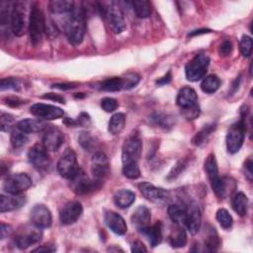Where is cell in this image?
<instances>
[{
  "label": "cell",
  "mask_w": 253,
  "mask_h": 253,
  "mask_svg": "<svg viewBox=\"0 0 253 253\" xmlns=\"http://www.w3.org/2000/svg\"><path fill=\"white\" fill-rule=\"evenodd\" d=\"M49 126L42 120L24 119L17 124V127L26 133H33L45 130Z\"/></svg>",
  "instance_id": "24"
},
{
  "label": "cell",
  "mask_w": 253,
  "mask_h": 253,
  "mask_svg": "<svg viewBox=\"0 0 253 253\" xmlns=\"http://www.w3.org/2000/svg\"><path fill=\"white\" fill-rule=\"evenodd\" d=\"M102 182L95 179H90L86 174L80 169L75 176L70 179V187L76 195H87L101 187Z\"/></svg>",
  "instance_id": "9"
},
{
  "label": "cell",
  "mask_w": 253,
  "mask_h": 253,
  "mask_svg": "<svg viewBox=\"0 0 253 253\" xmlns=\"http://www.w3.org/2000/svg\"><path fill=\"white\" fill-rule=\"evenodd\" d=\"M55 251V247L50 245V244H44V245H42V246H39L35 249L32 250V252H53Z\"/></svg>",
  "instance_id": "54"
},
{
  "label": "cell",
  "mask_w": 253,
  "mask_h": 253,
  "mask_svg": "<svg viewBox=\"0 0 253 253\" xmlns=\"http://www.w3.org/2000/svg\"><path fill=\"white\" fill-rule=\"evenodd\" d=\"M98 10L102 17L106 20L110 30L114 34H121L126 29V21L122 9L116 2H111L107 5L98 4Z\"/></svg>",
  "instance_id": "3"
},
{
  "label": "cell",
  "mask_w": 253,
  "mask_h": 253,
  "mask_svg": "<svg viewBox=\"0 0 253 253\" xmlns=\"http://www.w3.org/2000/svg\"><path fill=\"white\" fill-rule=\"evenodd\" d=\"M131 223L136 227L138 231L150 225L151 212L146 206H138L130 217Z\"/></svg>",
  "instance_id": "22"
},
{
  "label": "cell",
  "mask_w": 253,
  "mask_h": 253,
  "mask_svg": "<svg viewBox=\"0 0 253 253\" xmlns=\"http://www.w3.org/2000/svg\"><path fill=\"white\" fill-rule=\"evenodd\" d=\"M176 103L180 107L182 115L187 120H194L199 117L200 107L198 104V96L193 88L189 86L183 87L177 95Z\"/></svg>",
  "instance_id": "2"
},
{
  "label": "cell",
  "mask_w": 253,
  "mask_h": 253,
  "mask_svg": "<svg viewBox=\"0 0 253 253\" xmlns=\"http://www.w3.org/2000/svg\"><path fill=\"white\" fill-rule=\"evenodd\" d=\"M175 118L169 115L161 114V113H155L152 115V120L155 122L156 125L160 126L163 128L171 127L175 123Z\"/></svg>",
  "instance_id": "40"
},
{
  "label": "cell",
  "mask_w": 253,
  "mask_h": 253,
  "mask_svg": "<svg viewBox=\"0 0 253 253\" xmlns=\"http://www.w3.org/2000/svg\"><path fill=\"white\" fill-rule=\"evenodd\" d=\"M185 167H186V164H185V162H184L183 160L178 161L177 164L172 168L171 172L169 173L168 178L170 179V178H175V177H177V176L183 171V169H184Z\"/></svg>",
  "instance_id": "49"
},
{
  "label": "cell",
  "mask_w": 253,
  "mask_h": 253,
  "mask_svg": "<svg viewBox=\"0 0 253 253\" xmlns=\"http://www.w3.org/2000/svg\"><path fill=\"white\" fill-rule=\"evenodd\" d=\"M140 232L147 236L148 241L152 247L158 245L162 240V223L157 221L153 225H148L147 227L140 230Z\"/></svg>",
  "instance_id": "25"
},
{
  "label": "cell",
  "mask_w": 253,
  "mask_h": 253,
  "mask_svg": "<svg viewBox=\"0 0 253 253\" xmlns=\"http://www.w3.org/2000/svg\"><path fill=\"white\" fill-rule=\"evenodd\" d=\"M101 107L105 112L111 113L114 112L115 110H117V108L119 107V103L116 99L114 98H110V97H106L104 99H102L101 101Z\"/></svg>",
  "instance_id": "46"
},
{
  "label": "cell",
  "mask_w": 253,
  "mask_h": 253,
  "mask_svg": "<svg viewBox=\"0 0 253 253\" xmlns=\"http://www.w3.org/2000/svg\"><path fill=\"white\" fill-rule=\"evenodd\" d=\"M210 64V57L205 53L197 54L190 60L185 67V73L188 80L196 82L203 79L207 73Z\"/></svg>",
  "instance_id": "6"
},
{
  "label": "cell",
  "mask_w": 253,
  "mask_h": 253,
  "mask_svg": "<svg viewBox=\"0 0 253 253\" xmlns=\"http://www.w3.org/2000/svg\"><path fill=\"white\" fill-rule=\"evenodd\" d=\"M64 141V134L62 131L53 126H49L45 130L42 137V145L46 150L57 151Z\"/></svg>",
  "instance_id": "18"
},
{
  "label": "cell",
  "mask_w": 253,
  "mask_h": 253,
  "mask_svg": "<svg viewBox=\"0 0 253 253\" xmlns=\"http://www.w3.org/2000/svg\"><path fill=\"white\" fill-rule=\"evenodd\" d=\"M64 124H66L67 126H77L76 120H72V119H70V118H65V120H64Z\"/></svg>",
  "instance_id": "60"
},
{
  "label": "cell",
  "mask_w": 253,
  "mask_h": 253,
  "mask_svg": "<svg viewBox=\"0 0 253 253\" xmlns=\"http://www.w3.org/2000/svg\"><path fill=\"white\" fill-rule=\"evenodd\" d=\"M131 252H134V253H139V252H147V249L146 247L144 246V244L139 241V240H136L132 243L131 245Z\"/></svg>",
  "instance_id": "51"
},
{
  "label": "cell",
  "mask_w": 253,
  "mask_h": 253,
  "mask_svg": "<svg viewBox=\"0 0 253 253\" xmlns=\"http://www.w3.org/2000/svg\"><path fill=\"white\" fill-rule=\"evenodd\" d=\"M76 123H77V125H79V126H90V124H91V119H90V117H89L88 114H86V113H81V114L78 116V118H77V120H76Z\"/></svg>",
  "instance_id": "50"
},
{
  "label": "cell",
  "mask_w": 253,
  "mask_h": 253,
  "mask_svg": "<svg viewBox=\"0 0 253 253\" xmlns=\"http://www.w3.org/2000/svg\"><path fill=\"white\" fill-rule=\"evenodd\" d=\"M32 186V179L27 173H15L7 176L3 183V189L10 195H21Z\"/></svg>",
  "instance_id": "8"
},
{
  "label": "cell",
  "mask_w": 253,
  "mask_h": 253,
  "mask_svg": "<svg viewBox=\"0 0 253 253\" xmlns=\"http://www.w3.org/2000/svg\"><path fill=\"white\" fill-rule=\"evenodd\" d=\"M124 79H125V89H130L138 83L140 77L136 73H128L124 77Z\"/></svg>",
  "instance_id": "47"
},
{
  "label": "cell",
  "mask_w": 253,
  "mask_h": 253,
  "mask_svg": "<svg viewBox=\"0 0 253 253\" xmlns=\"http://www.w3.org/2000/svg\"><path fill=\"white\" fill-rule=\"evenodd\" d=\"M211 30H208V29H201V30H195V31H192L191 33H189L188 37H193V36H197V35H201V34H207V33H210Z\"/></svg>",
  "instance_id": "59"
},
{
  "label": "cell",
  "mask_w": 253,
  "mask_h": 253,
  "mask_svg": "<svg viewBox=\"0 0 253 253\" xmlns=\"http://www.w3.org/2000/svg\"><path fill=\"white\" fill-rule=\"evenodd\" d=\"M49 9L53 14H69L75 7L73 1H66V0H53L48 3Z\"/></svg>",
  "instance_id": "29"
},
{
  "label": "cell",
  "mask_w": 253,
  "mask_h": 253,
  "mask_svg": "<svg viewBox=\"0 0 253 253\" xmlns=\"http://www.w3.org/2000/svg\"><path fill=\"white\" fill-rule=\"evenodd\" d=\"M135 201V194L127 189L119 190L114 195L115 204L121 209H126L130 207Z\"/></svg>",
  "instance_id": "27"
},
{
  "label": "cell",
  "mask_w": 253,
  "mask_h": 253,
  "mask_svg": "<svg viewBox=\"0 0 253 253\" xmlns=\"http://www.w3.org/2000/svg\"><path fill=\"white\" fill-rule=\"evenodd\" d=\"M110 165L106 154L102 151H96L91 159V173L93 179L103 182L104 179L109 175Z\"/></svg>",
  "instance_id": "14"
},
{
  "label": "cell",
  "mask_w": 253,
  "mask_h": 253,
  "mask_svg": "<svg viewBox=\"0 0 253 253\" xmlns=\"http://www.w3.org/2000/svg\"><path fill=\"white\" fill-rule=\"evenodd\" d=\"M172 79V76H171V72H167V74H165L163 77L159 78L157 81H156V84L158 85H165V84H168Z\"/></svg>",
  "instance_id": "57"
},
{
  "label": "cell",
  "mask_w": 253,
  "mask_h": 253,
  "mask_svg": "<svg viewBox=\"0 0 253 253\" xmlns=\"http://www.w3.org/2000/svg\"><path fill=\"white\" fill-rule=\"evenodd\" d=\"M232 43L230 41L225 40L222 42V43L219 45L218 53L220 56H228L232 51Z\"/></svg>",
  "instance_id": "48"
},
{
  "label": "cell",
  "mask_w": 253,
  "mask_h": 253,
  "mask_svg": "<svg viewBox=\"0 0 253 253\" xmlns=\"http://www.w3.org/2000/svg\"><path fill=\"white\" fill-rule=\"evenodd\" d=\"M240 51L244 57H249L252 52V40L249 36L244 35L240 40Z\"/></svg>",
  "instance_id": "45"
},
{
  "label": "cell",
  "mask_w": 253,
  "mask_h": 253,
  "mask_svg": "<svg viewBox=\"0 0 253 253\" xmlns=\"http://www.w3.org/2000/svg\"><path fill=\"white\" fill-rule=\"evenodd\" d=\"M252 161L250 159H248L245 163H244V172H245V176L247 177V179L249 181L252 180L253 177V171H252Z\"/></svg>",
  "instance_id": "53"
},
{
  "label": "cell",
  "mask_w": 253,
  "mask_h": 253,
  "mask_svg": "<svg viewBox=\"0 0 253 253\" xmlns=\"http://www.w3.org/2000/svg\"><path fill=\"white\" fill-rule=\"evenodd\" d=\"M100 90L108 92H116L125 89V79L124 77H113L108 78L99 83Z\"/></svg>",
  "instance_id": "31"
},
{
  "label": "cell",
  "mask_w": 253,
  "mask_h": 253,
  "mask_svg": "<svg viewBox=\"0 0 253 253\" xmlns=\"http://www.w3.org/2000/svg\"><path fill=\"white\" fill-rule=\"evenodd\" d=\"M138 189L142 196L148 201L156 204V205H166L170 202V193L162 188L155 187L154 185L148 182H141L138 185Z\"/></svg>",
  "instance_id": "11"
},
{
  "label": "cell",
  "mask_w": 253,
  "mask_h": 253,
  "mask_svg": "<svg viewBox=\"0 0 253 253\" xmlns=\"http://www.w3.org/2000/svg\"><path fill=\"white\" fill-rule=\"evenodd\" d=\"M6 104L7 105H9V106H12V107H18L19 105H22L23 104V101H21L20 99H18V98H9V99H7L6 100Z\"/></svg>",
  "instance_id": "58"
},
{
  "label": "cell",
  "mask_w": 253,
  "mask_h": 253,
  "mask_svg": "<svg viewBox=\"0 0 253 253\" xmlns=\"http://www.w3.org/2000/svg\"><path fill=\"white\" fill-rule=\"evenodd\" d=\"M220 86V80L216 75L211 74L205 77L201 83V89L208 94L214 93Z\"/></svg>",
  "instance_id": "35"
},
{
  "label": "cell",
  "mask_w": 253,
  "mask_h": 253,
  "mask_svg": "<svg viewBox=\"0 0 253 253\" xmlns=\"http://www.w3.org/2000/svg\"><path fill=\"white\" fill-rule=\"evenodd\" d=\"M31 222L39 228H47L51 225L52 215L48 208L44 205H36L31 211Z\"/></svg>",
  "instance_id": "17"
},
{
  "label": "cell",
  "mask_w": 253,
  "mask_h": 253,
  "mask_svg": "<svg viewBox=\"0 0 253 253\" xmlns=\"http://www.w3.org/2000/svg\"><path fill=\"white\" fill-rule=\"evenodd\" d=\"M10 27L12 33L17 37H21L25 34V7L20 2H16L13 4V7L11 9Z\"/></svg>",
  "instance_id": "15"
},
{
  "label": "cell",
  "mask_w": 253,
  "mask_h": 253,
  "mask_svg": "<svg viewBox=\"0 0 253 253\" xmlns=\"http://www.w3.org/2000/svg\"><path fill=\"white\" fill-rule=\"evenodd\" d=\"M187 209V219L185 226L189 232L193 235L197 234L201 228L202 214L199 206L196 203H191L186 206Z\"/></svg>",
  "instance_id": "20"
},
{
  "label": "cell",
  "mask_w": 253,
  "mask_h": 253,
  "mask_svg": "<svg viewBox=\"0 0 253 253\" xmlns=\"http://www.w3.org/2000/svg\"><path fill=\"white\" fill-rule=\"evenodd\" d=\"M22 86L21 80L18 78L14 77H8V78H3L0 82V89L1 91L5 90H20Z\"/></svg>",
  "instance_id": "42"
},
{
  "label": "cell",
  "mask_w": 253,
  "mask_h": 253,
  "mask_svg": "<svg viewBox=\"0 0 253 253\" xmlns=\"http://www.w3.org/2000/svg\"><path fill=\"white\" fill-rule=\"evenodd\" d=\"M78 142L86 151H92L96 148L95 138L87 131H81L78 136Z\"/></svg>",
  "instance_id": "39"
},
{
  "label": "cell",
  "mask_w": 253,
  "mask_h": 253,
  "mask_svg": "<svg viewBox=\"0 0 253 253\" xmlns=\"http://www.w3.org/2000/svg\"><path fill=\"white\" fill-rule=\"evenodd\" d=\"M75 86H76L75 83H56V84H53V85H52L53 88L60 89V90L72 89V88H75Z\"/></svg>",
  "instance_id": "56"
},
{
  "label": "cell",
  "mask_w": 253,
  "mask_h": 253,
  "mask_svg": "<svg viewBox=\"0 0 253 253\" xmlns=\"http://www.w3.org/2000/svg\"><path fill=\"white\" fill-rule=\"evenodd\" d=\"M123 174H124V176H126L128 179H137L140 176V170L138 167V163L124 164Z\"/></svg>",
  "instance_id": "43"
},
{
  "label": "cell",
  "mask_w": 253,
  "mask_h": 253,
  "mask_svg": "<svg viewBox=\"0 0 253 253\" xmlns=\"http://www.w3.org/2000/svg\"><path fill=\"white\" fill-rule=\"evenodd\" d=\"M105 223L108 227L118 235H124L127 231V225L124 217L116 211H106L104 214Z\"/></svg>",
  "instance_id": "21"
},
{
  "label": "cell",
  "mask_w": 253,
  "mask_h": 253,
  "mask_svg": "<svg viewBox=\"0 0 253 253\" xmlns=\"http://www.w3.org/2000/svg\"><path fill=\"white\" fill-rule=\"evenodd\" d=\"M131 6H132V9H133L135 15L138 18L144 19V18L149 17L151 14V4L148 1H145V0L132 1Z\"/></svg>",
  "instance_id": "36"
},
{
  "label": "cell",
  "mask_w": 253,
  "mask_h": 253,
  "mask_svg": "<svg viewBox=\"0 0 253 253\" xmlns=\"http://www.w3.org/2000/svg\"><path fill=\"white\" fill-rule=\"evenodd\" d=\"M26 203V198L21 195H1L0 196V211L6 212L19 209Z\"/></svg>",
  "instance_id": "23"
},
{
  "label": "cell",
  "mask_w": 253,
  "mask_h": 253,
  "mask_svg": "<svg viewBox=\"0 0 253 253\" xmlns=\"http://www.w3.org/2000/svg\"><path fill=\"white\" fill-rule=\"evenodd\" d=\"M13 229L11 227V225L6 224L4 222L1 223V229H0V233H1V239H4L6 237H8L11 233H12Z\"/></svg>",
  "instance_id": "52"
},
{
  "label": "cell",
  "mask_w": 253,
  "mask_h": 253,
  "mask_svg": "<svg viewBox=\"0 0 253 253\" xmlns=\"http://www.w3.org/2000/svg\"><path fill=\"white\" fill-rule=\"evenodd\" d=\"M220 245V240L218 234L214 227H210L208 229L206 239H205V247L207 251H215Z\"/></svg>",
  "instance_id": "37"
},
{
  "label": "cell",
  "mask_w": 253,
  "mask_h": 253,
  "mask_svg": "<svg viewBox=\"0 0 253 253\" xmlns=\"http://www.w3.org/2000/svg\"><path fill=\"white\" fill-rule=\"evenodd\" d=\"M232 208L240 216H244L247 213L248 199L242 192L237 193L232 200Z\"/></svg>",
  "instance_id": "34"
},
{
  "label": "cell",
  "mask_w": 253,
  "mask_h": 253,
  "mask_svg": "<svg viewBox=\"0 0 253 253\" xmlns=\"http://www.w3.org/2000/svg\"><path fill=\"white\" fill-rule=\"evenodd\" d=\"M28 158L31 164L39 171L44 172L47 171L50 167V158L47 154V150L42 144L36 143L33 145L29 152H28Z\"/></svg>",
  "instance_id": "13"
},
{
  "label": "cell",
  "mask_w": 253,
  "mask_h": 253,
  "mask_svg": "<svg viewBox=\"0 0 253 253\" xmlns=\"http://www.w3.org/2000/svg\"><path fill=\"white\" fill-rule=\"evenodd\" d=\"M63 28L68 41L74 45L80 44L86 32V14L84 8L75 6L74 9L67 14Z\"/></svg>",
  "instance_id": "1"
},
{
  "label": "cell",
  "mask_w": 253,
  "mask_h": 253,
  "mask_svg": "<svg viewBox=\"0 0 253 253\" xmlns=\"http://www.w3.org/2000/svg\"><path fill=\"white\" fill-rule=\"evenodd\" d=\"M42 98L48 99V100H52V101H56V102L61 103V104L65 103V99L63 97H61L60 95H57V94H52V93L44 94V96H42Z\"/></svg>",
  "instance_id": "55"
},
{
  "label": "cell",
  "mask_w": 253,
  "mask_h": 253,
  "mask_svg": "<svg viewBox=\"0 0 253 253\" xmlns=\"http://www.w3.org/2000/svg\"><path fill=\"white\" fill-rule=\"evenodd\" d=\"M168 214L172 221L179 226H185L187 219V209L186 206L181 205H170L168 207Z\"/></svg>",
  "instance_id": "26"
},
{
  "label": "cell",
  "mask_w": 253,
  "mask_h": 253,
  "mask_svg": "<svg viewBox=\"0 0 253 253\" xmlns=\"http://www.w3.org/2000/svg\"><path fill=\"white\" fill-rule=\"evenodd\" d=\"M30 112L41 120H55L61 118L64 115V112L61 108L42 103H36L32 105Z\"/></svg>",
  "instance_id": "16"
},
{
  "label": "cell",
  "mask_w": 253,
  "mask_h": 253,
  "mask_svg": "<svg viewBox=\"0 0 253 253\" xmlns=\"http://www.w3.org/2000/svg\"><path fill=\"white\" fill-rule=\"evenodd\" d=\"M205 170L206 173L209 177V180L211 182V185L215 183L218 179H219V175H218V168H217V163L215 160V156L214 154L211 153L208 155V157L206 158L205 161Z\"/></svg>",
  "instance_id": "28"
},
{
  "label": "cell",
  "mask_w": 253,
  "mask_h": 253,
  "mask_svg": "<svg viewBox=\"0 0 253 253\" xmlns=\"http://www.w3.org/2000/svg\"><path fill=\"white\" fill-rule=\"evenodd\" d=\"M29 137L28 135L26 134V132L22 131L21 129H19L18 127L16 129H13L11 131V137H10V140H11V144L12 146L17 149V148H21L23 147L27 141H28Z\"/></svg>",
  "instance_id": "38"
},
{
  "label": "cell",
  "mask_w": 253,
  "mask_h": 253,
  "mask_svg": "<svg viewBox=\"0 0 253 253\" xmlns=\"http://www.w3.org/2000/svg\"><path fill=\"white\" fill-rule=\"evenodd\" d=\"M216 219L218 223L225 229H228L232 226V223H233L232 216L229 214V212L225 209H219L216 211Z\"/></svg>",
  "instance_id": "41"
},
{
  "label": "cell",
  "mask_w": 253,
  "mask_h": 253,
  "mask_svg": "<svg viewBox=\"0 0 253 253\" xmlns=\"http://www.w3.org/2000/svg\"><path fill=\"white\" fill-rule=\"evenodd\" d=\"M125 125H126V116L123 113L114 114L109 121L108 130L111 134L117 135L123 131Z\"/></svg>",
  "instance_id": "32"
},
{
  "label": "cell",
  "mask_w": 253,
  "mask_h": 253,
  "mask_svg": "<svg viewBox=\"0 0 253 253\" xmlns=\"http://www.w3.org/2000/svg\"><path fill=\"white\" fill-rule=\"evenodd\" d=\"M142 150L141 140L137 135H131L125 140L122 150V161L124 164L137 163Z\"/></svg>",
  "instance_id": "12"
},
{
  "label": "cell",
  "mask_w": 253,
  "mask_h": 253,
  "mask_svg": "<svg viewBox=\"0 0 253 253\" xmlns=\"http://www.w3.org/2000/svg\"><path fill=\"white\" fill-rule=\"evenodd\" d=\"M246 115H242V119L233 124L227 131L226 135V148L229 153L234 154L238 152L243 145L245 132H246V124H245Z\"/></svg>",
  "instance_id": "5"
},
{
  "label": "cell",
  "mask_w": 253,
  "mask_h": 253,
  "mask_svg": "<svg viewBox=\"0 0 253 253\" xmlns=\"http://www.w3.org/2000/svg\"><path fill=\"white\" fill-rule=\"evenodd\" d=\"M16 123L13 116L10 114L2 113L0 116V126L2 131H11L14 129Z\"/></svg>",
  "instance_id": "44"
},
{
  "label": "cell",
  "mask_w": 253,
  "mask_h": 253,
  "mask_svg": "<svg viewBox=\"0 0 253 253\" xmlns=\"http://www.w3.org/2000/svg\"><path fill=\"white\" fill-rule=\"evenodd\" d=\"M82 212L83 208L79 202H69L60 211L59 219L62 224H72L77 221Z\"/></svg>",
  "instance_id": "19"
},
{
  "label": "cell",
  "mask_w": 253,
  "mask_h": 253,
  "mask_svg": "<svg viewBox=\"0 0 253 253\" xmlns=\"http://www.w3.org/2000/svg\"><path fill=\"white\" fill-rule=\"evenodd\" d=\"M42 228L37 226H24L21 228L14 238L15 244L19 249H27L28 247L39 243L42 240Z\"/></svg>",
  "instance_id": "10"
},
{
  "label": "cell",
  "mask_w": 253,
  "mask_h": 253,
  "mask_svg": "<svg viewBox=\"0 0 253 253\" xmlns=\"http://www.w3.org/2000/svg\"><path fill=\"white\" fill-rule=\"evenodd\" d=\"M57 171L61 177L65 179H71L81 169L77 163V157L73 149L66 148L60 156L57 165Z\"/></svg>",
  "instance_id": "7"
},
{
  "label": "cell",
  "mask_w": 253,
  "mask_h": 253,
  "mask_svg": "<svg viewBox=\"0 0 253 253\" xmlns=\"http://www.w3.org/2000/svg\"><path fill=\"white\" fill-rule=\"evenodd\" d=\"M45 21L42 9L38 4L32 6L29 19V34L31 42L37 45L41 42L42 34L45 32Z\"/></svg>",
  "instance_id": "4"
},
{
  "label": "cell",
  "mask_w": 253,
  "mask_h": 253,
  "mask_svg": "<svg viewBox=\"0 0 253 253\" xmlns=\"http://www.w3.org/2000/svg\"><path fill=\"white\" fill-rule=\"evenodd\" d=\"M216 126L215 124H208L206 125L199 132H197L195 134V136L192 139L193 144L197 145V146H201L203 144H205L208 141V138L210 137V135L215 130Z\"/></svg>",
  "instance_id": "33"
},
{
  "label": "cell",
  "mask_w": 253,
  "mask_h": 253,
  "mask_svg": "<svg viewBox=\"0 0 253 253\" xmlns=\"http://www.w3.org/2000/svg\"><path fill=\"white\" fill-rule=\"evenodd\" d=\"M168 241L170 245L174 248L184 247L187 243V233L184 227L177 225V228L174 229L169 235Z\"/></svg>",
  "instance_id": "30"
}]
</instances>
